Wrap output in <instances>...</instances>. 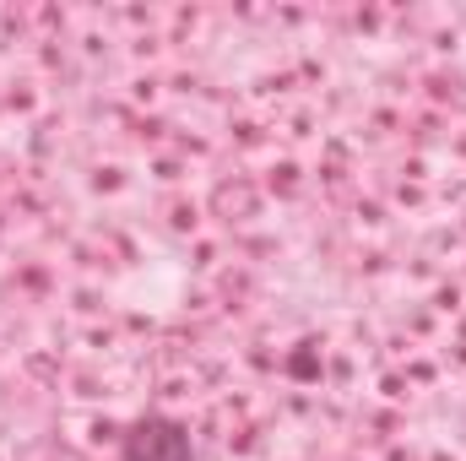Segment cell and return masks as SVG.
Masks as SVG:
<instances>
[{
  "mask_svg": "<svg viewBox=\"0 0 466 461\" xmlns=\"http://www.w3.org/2000/svg\"><path fill=\"white\" fill-rule=\"evenodd\" d=\"M119 461H196V440L179 418L147 413L119 435Z\"/></svg>",
  "mask_w": 466,
  "mask_h": 461,
  "instance_id": "obj_1",
  "label": "cell"
}]
</instances>
